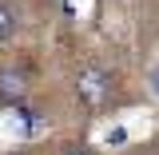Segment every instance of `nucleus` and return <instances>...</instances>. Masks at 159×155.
<instances>
[{
  "instance_id": "39448f33",
  "label": "nucleus",
  "mask_w": 159,
  "mask_h": 155,
  "mask_svg": "<svg viewBox=\"0 0 159 155\" xmlns=\"http://www.w3.org/2000/svg\"><path fill=\"white\" fill-rule=\"evenodd\" d=\"M103 143H107V147H123V143H127V127H111V131L103 135Z\"/></svg>"
},
{
  "instance_id": "423d86ee",
  "label": "nucleus",
  "mask_w": 159,
  "mask_h": 155,
  "mask_svg": "<svg viewBox=\"0 0 159 155\" xmlns=\"http://www.w3.org/2000/svg\"><path fill=\"white\" fill-rule=\"evenodd\" d=\"M151 88H155V96H159V68L151 72Z\"/></svg>"
},
{
  "instance_id": "f03ea898",
  "label": "nucleus",
  "mask_w": 159,
  "mask_h": 155,
  "mask_svg": "<svg viewBox=\"0 0 159 155\" xmlns=\"http://www.w3.org/2000/svg\"><path fill=\"white\" fill-rule=\"evenodd\" d=\"M28 92V76L20 72V68H8V72H0V96L8 99V103H20Z\"/></svg>"
},
{
  "instance_id": "0eeeda50",
  "label": "nucleus",
  "mask_w": 159,
  "mask_h": 155,
  "mask_svg": "<svg viewBox=\"0 0 159 155\" xmlns=\"http://www.w3.org/2000/svg\"><path fill=\"white\" fill-rule=\"evenodd\" d=\"M68 155H92V151H68Z\"/></svg>"
},
{
  "instance_id": "20e7f679",
  "label": "nucleus",
  "mask_w": 159,
  "mask_h": 155,
  "mask_svg": "<svg viewBox=\"0 0 159 155\" xmlns=\"http://www.w3.org/2000/svg\"><path fill=\"white\" fill-rule=\"evenodd\" d=\"M12 28H16V20H12V12L0 4V40H8V36H12Z\"/></svg>"
},
{
  "instance_id": "f257e3e1",
  "label": "nucleus",
  "mask_w": 159,
  "mask_h": 155,
  "mask_svg": "<svg viewBox=\"0 0 159 155\" xmlns=\"http://www.w3.org/2000/svg\"><path fill=\"white\" fill-rule=\"evenodd\" d=\"M76 92H80V99H84L88 107H103L107 96H111V76H107L103 68H88V72H80Z\"/></svg>"
},
{
  "instance_id": "7ed1b4c3",
  "label": "nucleus",
  "mask_w": 159,
  "mask_h": 155,
  "mask_svg": "<svg viewBox=\"0 0 159 155\" xmlns=\"http://www.w3.org/2000/svg\"><path fill=\"white\" fill-rule=\"evenodd\" d=\"M16 123L24 127V131H28V135H36V131L44 127V123H48V119L40 116V112H32V107H28V103L20 99V103H16Z\"/></svg>"
}]
</instances>
